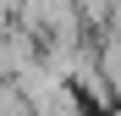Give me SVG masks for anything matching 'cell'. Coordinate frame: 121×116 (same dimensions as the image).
<instances>
[{
	"label": "cell",
	"instance_id": "6da1fadb",
	"mask_svg": "<svg viewBox=\"0 0 121 116\" xmlns=\"http://www.w3.org/2000/svg\"><path fill=\"white\" fill-rule=\"evenodd\" d=\"M6 22H11V11H0V28H6Z\"/></svg>",
	"mask_w": 121,
	"mask_h": 116
}]
</instances>
